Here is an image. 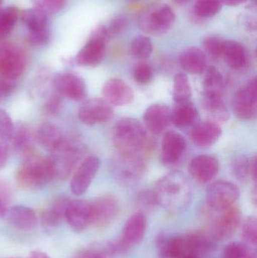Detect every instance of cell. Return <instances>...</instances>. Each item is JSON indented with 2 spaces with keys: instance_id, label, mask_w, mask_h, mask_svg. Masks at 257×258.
Instances as JSON below:
<instances>
[{
  "instance_id": "obj_31",
  "label": "cell",
  "mask_w": 257,
  "mask_h": 258,
  "mask_svg": "<svg viewBox=\"0 0 257 258\" xmlns=\"http://www.w3.org/2000/svg\"><path fill=\"white\" fill-rule=\"evenodd\" d=\"M223 57L232 69H241L245 66L247 55L244 46L233 40H226Z\"/></svg>"
},
{
  "instance_id": "obj_27",
  "label": "cell",
  "mask_w": 257,
  "mask_h": 258,
  "mask_svg": "<svg viewBox=\"0 0 257 258\" xmlns=\"http://www.w3.org/2000/svg\"><path fill=\"white\" fill-rule=\"evenodd\" d=\"M204 110L217 122H226L229 119V113L221 94L204 93L202 97Z\"/></svg>"
},
{
  "instance_id": "obj_5",
  "label": "cell",
  "mask_w": 257,
  "mask_h": 258,
  "mask_svg": "<svg viewBox=\"0 0 257 258\" xmlns=\"http://www.w3.org/2000/svg\"><path fill=\"white\" fill-rule=\"evenodd\" d=\"M48 156L54 179L64 180L75 171L84 154V149L79 143L65 139L50 152Z\"/></svg>"
},
{
  "instance_id": "obj_28",
  "label": "cell",
  "mask_w": 257,
  "mask_h": 258,
  "mask_svg": "<svg viewBox=\"0 0 257 258\" xmlns=\"http://www.w3.org/2000/svg\"><path fill=\"white\" fill-rule=\"evenodd\" d=\"M36 141L45 150L51 152L57 147L65 137L58 127L51 122H43L35 132Z\"/></svg>"
},
{
  "instance_id": "obj_37",
  "label": "cell",
  "mask_w": 257,
  "mask_h": 258,
  "mask_svg": "<svg viewBox=\"0 0 257 258\" xmlns=\"http://www.w3.org/2000/svg\"><path fill=\"white\" fill-rule=\"evenodd\" d=\"M222 9L220 0H196L194 12L199 18H208L215 16Z\"/></svg>"
},
{
  "instance_id": "obj_51",
  "label": "cell",
  "mask_w": 257,
  "mask_h": 258,
  "mask_svg": "<svg viewBox=\"0 0 257 258\" xmlns=\"http://www.w3.org/2000/svg\"><path fill=\"white\" fill-rule=\"evenodd\" d=\"M12 197V190L7 181L0 178V200L7 204Z\"/></svg>"
},
{
  "instance_id": "obj_59",
  "label": "cell",
  "mask_w": 257,
  "mask_h": 258,
  "mask_svg": "<svg viewBox=\"0 0 257 258\" xmlns=\"http://www.w3.org/2000/svg\"><path fill=\"white\" fill-rule=\"evenodd\" d=\"M177 4L178 5H184L187 4V3L190 1V0H174Z\"/></svg>"
},
{
  "instance_id": "obj_45",
  "label": "cell",
  "mask_w": 257,
  "mask_h": 258,
  "mask_svg": "<svg viewBox=\"0 0 257 258\" xmlns=\"http://www.w3.org/2000/svg\"><path fill=\"white\" fill-rule=\"evenodd\" d=\"M62 98L63 97L58 92L54 91L45 102V113L49 116H57L60 113V109H61Z\"/></svg>"
},
{
  "instance_id": "obj_24",
  "label": "cell",
  "mask_w": 257,
  "mask_h": 258,
  "mask_svg": "<svg viewBox=\"0 0 257 258\" xmlns=\"http://www.w3.org/2000/svg\"><path fill=\"white\" fill-rule=\"evenodd\" d=\"M106 54V43L90 38L75 57L77 64L81 67H95L99 64Z\"/></svg>"
},
{
  "instance_id": "obj_57",
  "label": "cell",
  "mask_w": 257,
  "mask_h": 258,
  "mask_svg": "<svg viewBox=\"0 0 257 258\" xmlns=\"http://www.w3.org/2000/svg\"><path fill=\"white\" fill-rule=\"evenodd\" d=\"M223 4L229 6H236L242 4L246 0H220Z\"/></svg>"
},
{
  "instance_id": "obj_50",
  "label": "cell",
  "mask_w": 257,
  "mask_h": 258,
  "mask_svg": "<svg viewBox=\"0 0 257 258\" xmlns=\"http://www.w3.org/2000/svg\"><path fill=\"white\" fill-rule=\"evenodd\" d=\"M111 36L112 35L110 34L107 27L104 25H101L94 30L91 38L98 39V40L102 41V42L107 43L110 40Z\"/></svg>"
},
{
  "instance_id": "obj_13",
  "label": "cell",
  "mask_w": 257,
  "mask_h": 258,
  "mask_svg": "<svg viewBox=\"0 0 257 258\" xmlns=\"http://www.w3.org/2000/svg\"><path fill=\"white\" fill-rule=\"evenodd\" d=\"M176 20L173 9L164 5L151 13L140 17L139 26L146 33L161 35L167 33Z\"/></svg>"
},
{
  "instance_id": "obj_20",
  "label": "cell",
  "mask_w": 257,
  "mask_h": 258,
  "mask_svg": "<svg viewBox=\"0 0 257 258\" xmlns=\"http://www.w3.org/2000/svg\"><path fill=\"white\" fill-rule=\"evenodd\" d=\"M104 99L113 106L131 104L134 100V92L128 83L120 79L109 80L103 87Z\"/></svg>"
},
{
  "instance_id": "obj_42",
  "label": "cell",
  "mask_w": 257,
  "mask_h": 258,
  "mask_svg": "<svg viewBox=\"0 0 257 258\" xmlns=\"http://www.w3.org/2000/svg\"><path fill=\"white\" fill-rule=\"evenodd\" d=\"M34 8L46 15L58 13L66 7L67 0H31Z\"/></svg>"
},
{
  "instance_id": "obj_46",
  "label": "cell",
  "mask_w": 257,
  "mask_h": 258,
  "mask_svg": "<svg viewBox=\"0 0 257 258\" xmlns=\"http://www.w3.org/2000/svg\"><path fill=\"white\" fill-rule=\"evenodd\" d=\"M153 70L146 63H140L136 67L134 71V79L137 83L146 84L152 80Z\"/></svg>"
},
{
  "instance_id": "obj_44",
  "label": "cell",
  "mask_w": 257,
  "mask_h": 258,
  "mask_svg": "<svg viewBox=\"0 0 257 258\" xmlns=\"http://www.w3.org/2000/svg\"><path fill=\"white\" fill-rule=\"evenodd\" d=\"M94 258H116L117 254L115 252L110 242L104 243L94 244L89 247Z\"/></svg>"
},
{
  "instance_id": "obj_12",
  "label": "cell",
  "mask_w": 257,
  "mask_h": 258,
  "mask_svg": "<svg viewBox=\"0 0 257 258\" xmlns=\"http://www.w3.org/2000/svg\"><path fill=\"white\" fill-rule=\"evenodd\" d=\"M52 87L62 97L75 101H81L87 97L88 89L85 82L77 74L60 73L52 79Z\"/></svg>"
},
{
  "instance_id": "obj_2",
  "label": "cell",
  "mask_w": 257,
  "mask_h": 258,
  "mask_svg": "<svg viewBox=\"0 0 257 258\" xmlns=\"http://www.w3.org/2000/svg\"><path fill=\"white\" fill-rule=\"evenodd\" d=\"M17 183L21 187L37 189L43 187L54 179L48 156H44L34 150L24 155L15 175Z\"/></svg>"
},
{
  "instance_id": "obj_21",
  "label": "cell",
  "mask_w": 257,
  "mask_h": 258,
  "mask_svg": "<svg viewBox=\"0 0 257 258\" xmlns=\"http://www.w3.org/2000/svg\"><path fill=\"white\" fill-rule=\"evenodd\" d=\"M147 227L145 214L137 212L131 215L124 225L121 238L130 246L138 245L143 241Z\"/></svg>"
},
{
  "instance_id": "obj_54",
  "label": "cell",
  "mask_w": 257,
  "mask_h": 258,
  "mask_svg": "<svg viewBox=\"0 0 257 258\" xmlns=\"http://www.w3.org/2000/svg\"><path fill=\"white\" fill-rule=\"evenodd\" d=\"M70 258H94V257L90 248H88L75 253Z\"/></svg>"
},
{
  "instance_id": "obj_36",
  "label": "cell",
  "mask_w": 257,
  "mask_h": 258,
  "mask_svg": "<svg viewBox=\"0 0 257 258\" xmlns=\"http://www.w3.org/2000/svg\"><path fill=\"white\" fill-rule=\"evenodd\" d=\"M223 258H257L256 249L243 242H231L225 248Z\"/></svg>"
},
{
  "instance_id": "obj_33",
  "label": "cell",
  "mask_w": 257,
  "mask_h": 258,
  "mask_svg": "<svg viewBox=\"0 0 257 258\" xmlns=\"http://www.w3.org/2000/svg\"><path fill=\"white\" fill-rule=\"evenodd\" d=\"M204 93L221 94L223 88V77L221 73L214 66L207 68L205 71Z\"/></svg>"
},
{
  "instance_id": "obj_58",
  "label": "cell",
  "mask_w": 257,
  "mask_h": 258,
  "mask_svg": "<svg viewBox=\"0 0 257 258\" xmlns=\"http://www.w3.org/2000/svg\"><path fill=\"white\" fill-rule=\"evenodd\" d=\"M6 206L1 200H0V217L3 216L6 213Z\"/></svg>"
},
{
  "instance_id": "obj_39",
  "label": "cell",
  "mask_w": 257,
  "mask_h": 258,
  "mask_svg": "<svg viewBox=\"0 0 257 258\" xmlns=\"http://www.w3.org/2000/svg\"><path fill=\"white\" fill-rule=\"evenodd\" d=\"M131 50L134 57L140 59L148 58L152 52V42L147 36H137L132 41Z\"/></svg>"
},
{
  "instance_id": "obj_22",
  "label": "cell",
  "mask_w": 257,
  "mask_h": 258,
  "mask_svg": "<svg viewBox=\"0 0 257 258\" xmlns=\"http://www.w3.org/2000/svg\"><path fill=\"white\" fill-rule=\"evenodd\" d=\"M221 135L220 124L214 120H208L196 125L192 131L191 138L196 146L205 148L214 145Z\"/></svg>"
},
{
  "instance_id": "obj_14",
  "label": "cell",
  "mask_w": 257,
  "mask_h": 258,
  "mask_svg": "<svg viewBox=\"0 0 257 258\" xmlns=\"http://www.w3.org/2000/svg\"><path fill=\"white\" fill-rule=\"evenodd\" d=\"M78 116L85 125L104 123L113 117V107L105 99L92 98L84 101L80 106Z\"/></svg>"
},
{
  "instance_id": "obj_7",
  "label": "cell",
  "mask_w": 257,
  "mask_h": 258,
  "mask_svg": "<svg viewBox=\"0 0 257 258\" xmlns=\"http://www.w3.org/2000/svg\"><path fill=\"white\" fill-rule=\"evenodd\" d=\"M21 20L28 30L27 37L30 44L43 46L49 42L51 34L48 15L33 7L22 12Z\"/></svg>"
},
{
  "instance_id": "obj_40",
  "label": "cell",
  "mask_w": 257,
  "mask_h": 258,
  "mask_svg": "<svg viewBox=\"0 0 257 258\" xmlns=\"http://www.w3.org/2000/svg\"><path fill=\"white\" fill-rule=\"evenodd\" d=\"M136 205L140 212L145 214L152 212L158 206L154 191L142 190L136 197Z\"/></svg>"
},
{
  "instance_id": "obj_38",
  "label": "cell",
  "mask_w": 257,
  "mask_h": 258,
  "mask_svg": "<svg viewBox=\"0 0 257 258\" xmlns=\"http://www.w3.org/2000/svg\"><path fill=\"white\" fill-rule=\"evenodd\" d=\"M241 236L243 243L250 248L256 249L257 246V221L256 217L249 216L242 224Z\"/></svg>"
},
{
  "instance_id": "obj_18",
  "label": "cell",
  "mask_w": 257,
  "mask_h": 258,
  "mask_svg": "<svg viewBox=\"0 0 257 258\" xmlns=\"http://www.w3.org/2000/svg\"><path fill=\"white\" fill-rule=\"evenodd\" d=\"M218 171V160L210 155L196 156L189 165L190 176L199 183H209L217 176Z\"/></svg>"
},
{
  "instance_id": "obj_55",
  "label": "cell",
  "mask_w": 257,
  "mask_h": 258,
  "mask_svg": "<svg viewBox=\"0 0 257 258\" xmlns=\"http://www.w3.org/2000/svg\"><path fill=\"white\" fill-rule=\"evenodd\" d=\"M256 157L252 158L250 160V175L254 183H256Z\"/></svg>"
},
{
  "instance_id": "obj_9",
  "label": "cell",
  "mask_w": 257,
  "mask_h": 258,
  "mask_svg": "<svg viewBox=\"0 0 257 258\" xmlns=\"http://www.w3.org/2000/svg\"><path fill=\"white\" fill-rule=\"evenodd\" d=\"M239 197V188L232 182L217 180L207 187V206L213 210H223L230 207Z\"/></svg>"
},
{
  "instance_id": "obj_16",
  "label": "cell",
  "mask_w": 257,
  "mask_h": 258,
  "mask_svg": "<svg viewBox=\"0 0 257 258\" xmlns=\"http://www.w3.org/2000/svg\"><path fill=\"white\" fill-rule=\"evenodd\" d=\"M64 218L72 230L76 233L84 231L91 225L90 202L69 199Z\"/></svg>"
},
{
  "instance_id": "obj_53",
  "label": "cell",
  "mask_w": 257,
  "mask_h": 258,
  "mask_svg": "<svg viewBox=\"0 0 257 258\" xmlns=\"http://www.w3.org/2000/svg\"><path fill=\"white\" fill-rule=\"evenodd\" d=\"M8 159V147L6 143L0 141V169L6 165Z\"/></svg>"
},
{
  "instance_id": "obj_25",
  "label": "cell",
  "mask_w": 257,
  "mask_h": 258,
  "mask_svg": "<svg viewBox=\"0 0 257 258\" xmlns=\"http://www.w3.org/2000/svg\"><path fill=\"white\" fill-rule=\"evenodd\" d=\"M6 214L9 224L18 230L28 231L35 228L37 224L36 212L27 206H13Z\"/></svg>"
},
{
  "instance_id": "obj_23",
  "label": "cell",
  "mask_w": 257,
  "mask_h": 258,
  "mask_svg": "<svg viewBox=\"0 0 257 258\" xmlns=\"http://www.w3.org/2000/svg\"><path fill=\"white\" fill-rule=\"evenodd\" d=\"M170 115L172 124L178 128H188L199 122V112L190 100L175 102Z\"/></svg>"
},
{
  "instance_id": "obj_30",
  "label": "cell",
  "mask_w": 257,
  "mask_h": 258,
  "mask_svg": "<svg viewBox=\"0 0 257 258\" xmlns=\"http://www.w3.org/2000/svg\"><path fill=\"white\" fill-rule=\"evenodd\" d=\"M36 141L35 132L24 122H18L15 125L12 141L14 148L23 155L34 150L33 144Z\"/></svg>"
},
{
  "instance_id": "obj_35",
  "label": "cell",
  "mask_w": 257,
  "mask_h": 258,
  "mask_svg": "<svg viewBox=\"0 0 257 258\" xmlns=\"http://www.w3.org/2000/svg\"><path fill=\"white\" fill-rule=\"evenodd\" d=\"M250 159L244 155L235 156L230 164L231 171L234 177L241 182L246 181L250 177Z\"/></svg>"
},
{
  "instance_id": "obj_29",
  "label": "cell",
  "mask_w": 257,
  "mask_h": 258,
  "mask_svg": "<svg viewBox=\"0 0 257 258\" xmlns=\"http://www.w3.org/2000/svg\"><path fill=\"white\" fill-rule=\"evenodd\" d=\"M69 199L62 197L56 199L47 210L42 214V226L47 230L57 228L65 219V209Z\"/></svg>"
},
{
  "instance_id": "obj_19",
  "label": "cell",
  "mask_w": 257,
  "mask_h": 258,
  "mask_svg": "<svg viewBox=\"0 0 257 258\" xmlns=\"http://www.w3.org/2000/svg\"><path fill=\"white\" fill-rule=\"evenodd\" d=\"M143 122L149 132L161 135L172 124L170 107L162 104L149 106L143 114Z\"/></svg>"
},
{
  "instance_id": "obj_41",
  "label": "cell",
  "mask_w": 257,
  "mask_h": 258,
  "mask_svg": "<svg viewBox=\"0 0 257 258\" xmlns=\"http://www.w3.org/2000/svg\"><path fill=\"white\" fill-rule=\"evenodd\" d=\"M225 42L226 40L222 39L220 36H208L204 39V50L212 58H220V57H223Z\"/></svg>"
},
{
  "instance_id": "obj_4",
  "label": "cell",
  "mask_w": 257,
  "mask_h": 258,
  "mask_svg": "<svg viewBox=\"0 0 257 258\" xmlns=\"http://www.w3.org/2000/svg\"><path fill=\"white\" fill-rule=\"evenodd\" d=\"M205 218L207 224L205 230L218 242L233 237L241 226V212L235 205L223 210L208 208Z\"/></svg>"
},
{
  "instance_id": "obj_17",
  "label": "cell",
  "mask_w": 257,
  "mask_h": 258,
  "mask_svg": "<svg viewBox=\"0 0 257 258\" xmlns=\"http://www.w3.org/2000/svg\"><path fill=\"white\" fill-rule=\"evenodd\" d=\"M187 150V141L181 134L169 131L164 135L161 143V160L164 165L178 163Z\"/></svg>"
},
{
  "instance_id": "obj_1",
  "label": "cell",
  "mask_w": 257,
  "mask_h": 258,
  "mask_svg": "<svg viewBox=\"0 0 257 258\" xmlns=\"http://www.w3.org/2000/svg\"><path fill=\"white\" fill-rule=\"evenodd\" d=\"M158 206L169 212L184 210L192 200V187L187 177L175 171L163 176L157 182L155 190Z\"/></svg>"
},
{
  "instance_id": "obj_34",
  "label": "cell",
  "mask_w": 257,
  "mask_h": 258,
  "mask_svg": "<svg viewBox=\"0 0 257 258\" xmlns=\"http://www.w3.org/2000/svg\"><path fill=\"white\" fill-rule=\"evenodd\" d=\"M192 95L191 85L185 74H177L174 81L173 97L175 102L188 101Z\"/></svg>"
},
{
  "instance_id": "obj_11",
  "label": "cell",
  "mask_w": 257,
  "mask_h": 258,
  "mask_svg": "<svg viewBox=\"0 0 257 258\" xmlns=\"http://www.w3.org/2000/svg\"><path fill=\"white\" fill-rule=\"evenodd\" d=\"M91 225L106 228L114 223L119 215V203L112 196H103L90 202Z\"/></svg>"
},
{
  "instance_id": "obj_43",
  "label": "cell",
  "mask_w": 257,
  "mask_h": 258,
  "mask_svg": "<svg viewBox=\"0 0 257 258\" xmlns=\"http://www.w3.org/2000/svg\"><path fill=\"white\" fill-rule=\"evenodd\" d=\"M15 125L7 112L0 110V141L11 142L13 137Z\"/></svg>"
},
{
  "instance_id": "obj_56",
  "label": "cell",
  "mask_w": 257,
  "mask_h": 258,
  "mask_svg": "<svg viewBox=\"0 0 257 258\" xmlns=\"http://www.w3.org/2000/svg\"><path fill=\"white\" fill-rule=\"evenodd\" d=\"M28 258H51L46 253L40 251H33L29 254Z\"/></svg>"
},
{
  "instance_id": "obj_32",
  "label": "cell",
  "mask_w": 257,
  "mask_h": 258,
  "mask_svg": "<svg viewBox=\"0 0 257 258\" xmlns=\"http://www.w3.org/2000/svg\"><path fill=\"white\" fill-rule=\"evenodd\" d=\"M19 11L15 6L0 9V42L11 34L18 22Z\"/></svg>"
},
{
  "instance_id": "obj_49",
  "label": "cell",
  "mask_w": 257,
  "mask_h": 258,
  "mask_svg": "<svg viewBox=\"0 0 257 258\" xmlns=\"http://www.w3.org/2000/svg\"><path fill=\"white\" fill-rule=\"evenodd\" d=\"M16 83L15 80L0 77V100L10 96L15 92Z\"/></svg>"
},
{
  "instance_id": "obj_3",
  "label": "cell",
  "mask_w": 257,
  "mask_h": 258,
  "mask_svg": "<svg viewBox=\"0 0 257 258\" xmlns=\"http://www.w3.org/2000/svg\"><path fill=\"white\" fill-rule=\"evenodd\" d=\"M147 133L140 121L124 118L118 121L113 132V142L118 152L139 153L147 144Z\"/></svg>"
},
{
  "instance_id": "obj_15",
  "label": "cell",
  "mask_w": 257,
  "mask_h": 258,
  "mask_svg": "<svg viewBox=\"0 0 257 258\" xmlns=\"http://www.w3.org/2000/svg\"><path fill=\"white\" fill-rule=\"evenodd\" d=\"M101 160L95 156L84 159L77 167L70 180L71 192L75 196L84 194L90 186L99 170Z\"/></svg>"
},
{
  "instance_id": "obj_47",
  "label": "cell",
  "mask_w": 257,
  "mask_h": 258,
  "mask_svg": "<svg viewBox=\"0 0 257 258\" xmlns=\"http://www.w3.org/2000/svg\"><path fill=\"white\" fill-rule=\"evenodd\" d=\"M170 236L158 235L155 239V248L158 258H170Z\"/></svg>"
},
{
  "instance_id": "obj_60",
  "label": "cell",
  "mask_w": 257,
  "mask_h": 258,
  "mask_svg": "<svg viewBox=\"0 0 257 258\" xmlns=\"http://www.w3.org/2000/svg\"><path fill=\"white\" fill-rule=\"evenodd\" d=\"M3 3H4V0H0V9H3Z\"/></svg>"
},
{
  "instance_id": "obj_26",
  "label": "cell",
  "mask_w": 257,
  "mask_h": 258,
  "mask_svg": "<svg viewBox=\"0 0 257 258\" xmlns=\"http://www.w3.org/2000/svg\"><path fill=\"white\" fill-rule=\"evenodd\" d=\"M179 63L189 74H202L207 68L206 55L200 48L190 47L181 53Z\"/></svg>"
},
{
  "instance_id": "obj_48",
  "label": "cell",
  "mask_w": 257,
  "mask_h": 258,
  "mask_svg": "<svg viewBox=\"0 0 257 258\" xmlns=\"http://www.w3.org/2000/svg\"><path fill=\"white\" fill-rule=\"evenodd\" d=\"M128 24L129 22L126 17L119 15L112 20L107 28L111 35L120 34L128 28Z\"/></svg>"
},
{
  "instance_id": "obj_6",
  "label": "cell",
  "mask_w": 257,
  "mask_h": 258,
  "mask_svg": "<svg viewBox=\"0 0 257 258\" xmlns=\"http://www.w3.org/2000/svg\"><path fill=\"white\" fill-rule=\"evenodd\" d=\"M112 173L118 183L133 186L140 181L146 171V162L139 153H120L111 162Z\"/></svg>"
},
{
  "instance_id": "obj_52",
  "label": "cell",
  "mask_w": 257,
  "mask_h": 258,
  "mask_svg": "<svg viewBox=\"0 0 257 258\" xmlns=\"http://www.w3.org/2000/svg\"><path fill=\"white\" fill-rule=\"evenodd\" d=\"M241 24L246 30L248 31H256V20L248 15H244L240 18Z\"/></svg>"
},
{
  "instance_id": "obj_10",
  "label": "cell",
  "mask_w": 257,
  "mask_h": 258,
  "mask_svg": "<svg viewBox=\"0 0 257 258\" xmlns=\"http://www.w3.org/2000/svg\"><path fill=\"white\" fill-rule=\"evenodd\" d=\"M257 80L251 79L244 87L238 89L232 99L234 114L241 119L250 120L257 115Z\"/></svg>"
},
{
  "instance_id": "obj_8",
  "label": "cell",
  "mask_w": 257,
  "mask_h": 258,
  "mask_svg": "<svg viewBox=\"0 0 257 258\" xmlns=\"http://www.w3.org/2000/svg\"><path fill=\"white\" fill-rule=\"evenodd\" d=\"M25 54L20 47L11 42H0V77L16 80L26 68Z\"/></svg>"
}]
</instances>
